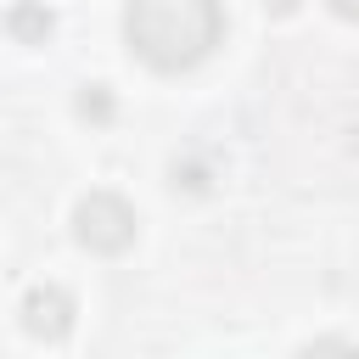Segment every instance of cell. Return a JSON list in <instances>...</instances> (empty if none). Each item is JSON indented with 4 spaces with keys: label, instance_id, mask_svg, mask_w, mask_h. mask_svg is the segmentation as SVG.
Masks as SVG:
<instances>
[{
    "label": "cell",
    "instance_id": "obj_1",
    "mask_svg": "<svg viewBox=\"0 0 359 359\" xmlns=\"http://www.w3.org/2000/svg\"><path fill=\"white\" fill-rule=\"evenodd\" d=\"M224 34L219 0H129L123 6V39L129 50L157 73L196 67Z\"/></svg>",
    "mask_w": 359,
    "mask_h": 359
},
{
    "label": "cell",
    "instance_id": "obj_3",
    "mask_svg": "<svg viewBox=\"0 0 359 359\" xmlns=\"http://www.w3.org/2000/svg\"><path fill=\"white\" fill-rule=\"evenodd\" d=\"M22 331L39 342H62L73 331V297L62 286H34L22 297Z\"/></svg>",
    "mask_w": 359,
    "mask_h": 359
},
{
    "label": "cell",
    "instance_id": "obj_5",
    "mask_svg": "<svg viewBox=\"0 0 359 359\" xmlns=\"http://www.w3.org/2000/svg\"><path fill=\"white\" fill-rule=\"evenodd\" d=\"M79 118L112 123V90H107V84H84V90H79Z\"/></svg>",
    "mask_w": 359,
    "mask_h": 359
},
{
    "label": "cell",
    "instance_id": "obj_4",
    "mask_svg": "<svg viewBox=\"0 0 359 359\" xmlns=\"http://www.w3.org/2000/svg\"><path fill=\"white\" fill-rule=\"evenodd\" d=\"M50 28H56V17H50L45 0H11V11H6V34H11L17 45H45Z\"/></svg>",
    "mask_w": 359,
    "mask_h": 359
},
{
    "label": "cell",
    "instance_id": "obj_7",
    "mask_svg": "<svg viewBox=\"0 0 359 359\" xmlns=\"http://www.w3.org/2000/svg\"><path fill=\"white\" fill-rule=\"evenodd\" d=\"M337 17H348V22H359V0H325Z\"/></svg>",
    "mask_w": 359,
    "mask_h": 359
},
{
    "label": "cell",
    "instance_id": "obj_6",
    "mask_svg": "<svg viewBox=\"0 0 359 359\" xmlns=\"http://www.w3.org/2000/svg\"><path fill=\"white\" fill-rule=\"evenodd\" d=\"M297 6H303V0H264V11H269V17H292Z\"/></svg>",
    "mask_w": 359,
    "mask_h": 359
},
{
    "label": "cell",
    "instance_id": "obj_2",
    "mask_svg": "<svg viewBox=\"0 0 359 359\" xmlns=\"http://www.w3.org/2000/svg\"><path fill=\"white\" fill-rule=\"evenodd\" d=\"M135 230H140V219H135V208H129L118 191H90V196L73 208V236H79V247H90V252H123V247L135 241Z\"/></svg>",
    "mask_w": 359,
    "mask_h": 359
}]
</instances>
